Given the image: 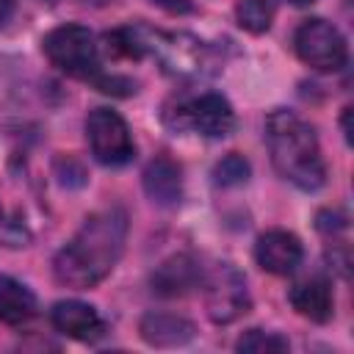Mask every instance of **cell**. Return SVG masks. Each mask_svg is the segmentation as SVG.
Segmentation results:
<instances>
[{
  "label": "cell",
  "instance_id": "3",
  "mask_svg": "<svg viewBox=\"0 0 354 354\" xmlns=\"http://www.w3.org/2000/svg\"><path fill=\"white\" fill-rule=\"evenodd\" d=\"M266 144L274 169L301 191H315L326 180V163L315 130L293 111L277 108L266 119Z\"/></svg>",
  "mask_w": 354,
  "mask_h": 354
},
{
  "label": "cell",
  "instance_id": "4",
  "mask_svg": "<svg viewBox=\"0 0 354 354\" xmlns=\"http://www.w3.org/2000/svg\"><path fill=\"white\" fill-rule=\"evenodd\" d=\"M44 55L55 69H61L69 77L100 83L102 80V66H100V44L94 33L83 25H61L50 30L41 41Z\"/></svg>",
  "mask_w": 354,
  "mask_h": 354
},
{
  "label": "cell",
  "instance_id": "5",
  "mask_svg": "<svg viewBox=\"0 0 354 354\" xmlns=\"http://www.w3.org/2000/svg\"><path fill=\"white\" fill-rule=\"evenodd\" d=\"M293 47H296V55L318 72H337L348 61V47L343 33L326 19L301 22L293 36Z\"/></svg>",
  "mask_w": 354,
  "mask_h": 354
},
{
  "label": "cell",
  "instance_id": "22",
  "mask_svg": "<svg viewBox=\"0 0 354 354\" xmlns=\"http://www.w3.org/2000/svg\"><path fill=\"white\" fill-rule=\"evenodd\" d=\"M288 3H293V6H313L315 0H288Z\"/></svg>",
  "mask_w": 354,
  "mask_h": 354
},
{
  "label": "cell",
  "instance_id": "12",
  "mask_svg": "<svg viewBox=\"0 0 354 354\" xmlns=\"http://www.w3.org/2000/svg\"><path fill=\"white\" fill-rule=\"evenodd\" d=\"M144 191L155 205H163V207L177 205L183 196L180 166L166 155H158L155 160H149L144 169Z\"/></svg>",
  "mask_w": 354,
  "mask_h": 354
},
{
  "label": "cell",
  "instance_id": "13",
  "mask_svg": "<svg viewBox=\"0 0 354 354\" xmlns=\"http://www.w3.org/2000/svg\"><path fill=\"white\" fill-rule=\"evenodd\" d=\"M141 337L149 343V346H158V348H171V346H183L194 337V324L183 315H174V313H147L141 318Z\"/></svg>",
  "mask_w": 354,
  "mask_h": 354
},
{
  "label": "cell",
  "instance_id": "10",
  "mask_svg": "<svg viewBox=\"0 0 354 354\" xmlns=\"http://www.w3.org/2000/svg\"><path fill=\"white\" fill-rule=\"evenodd\" d=\"M50 321H53V326L61 335H66L72 340H97L102 335V318H100V313L91 304L77 301V299L58 301L50 310Z\"/></svg>",
  "mask_w": 354,
  "mask_h": 354
},
{
  "label": "cell",
  "instance_id": "19",
  "mask_svg": "<svg viewBox=\"0 0 354 354\" xmlns=\"http://www.w3.org/2000/svg\"><path fill=\"white\" fill-rule=\"evenodd\" d=\"M25 241H28V230L17 218H11L3 210V205H0V243H6V246H25Z\"/></svg>",
  "mask_w": 354,
  "mask_h": 354
},
{
  "label": "cell",
  "instance_id": "17",
  "mask_svg": "<svg viewBox=\"0 0 354 354\" xmlns=\"http://www.w3.org/2000/svg\"><path fill=\"white\" fill-rule=\"evenodd\" d=\"M213 177H216V185H224V188L241 185V183L249 180V160L243 155H238V152H230L216 163Z\"/></svg>",
  "mask_w": 354,
  "mask_h": 354
},
{
  "label": "cell",
  "instance_id": "15",
  "mask_svg": "<svg viewBox=\"0 0 354 354\" xmlns=\"http://www.w3.org/2000/svg\"><path fill=\"white\" fill-rule=\"evenodd\" d=\"M39 304L28 285L14 277H0V321L8 326L28 324L36 315Z\"/></svg>",
  "mask_w": 354,
  "mask_h": 354
},
{
  "label": "cell",
  "instance_id": "18",
  "mask_svg": "<svg viewBox=\"0 0 354 354\" xmlns=\"http://www.w3.org/2000/svg\"><path fill=\"white\" fill-rule=\"evenodd\" d=\"M238 351H252V354H271V351H288V340L277 332H263V329H249L238 346Z\"/></svg>",
  "mask_w": 354,
  "mask_h": 354
},
{
  "label": "cell",
  "instance_id": "11",
  "mask_svg": "<svg viewBox=\"0 0 354 354\" xmlns=\"http://www.w3.org/2000/svg\"><path fill=\"white\" fill-rule=\"evenodd\" d=\"M196 285H202V268L191 254H174L152 274V290L160 296H183Z\"/></svg>",
  "mask_w": 354,
  "mask_h": 354
},
{
  "label": "cell",
  "instance_id": "8",
  "mask_svg": "<svg viewBox=\"0 0 354 354\" xmlns=\"http://www.w3.org/2000/svg\"><path fill=\"white\" fill-rule=\"evenodd\" d=\"M174 127H191L205 138H224L235 127V111L221 94H202L177 108Z\"/></svg>",
  "mask_w": 354,
  "mask_h": 354
},
{
  "label": "cell",
  "instance_id": "2",
  "mask_svg": "<svg viewBox=\"0 0 354 354\" xmlns=\"http://www.w3.org/2000/svg\"><path fill=\"white\" fill-rule=\"evenodd\" d=\"M108 53L116 58H155L174 77H205L218 69L216 50L191 33L158 30L149 25L119 28L105 36Z\"/></svg>",
  "mask_w": 354,
  "mask_h": 354
},
{
  "label": "cell",
  "instance_id": "21",
  "mask_svg": "<svg viewBox=\"0 0 354 354\" xmlns=\"http://www.w3.org/2000/svg\"><path fill=\"white\" fill-rule=\"evenodd\" d=\"M11 6H14V0H0V25L8 19V14H11Z\"/></svg>",
  "mask_w": 354,
  "mask_h": 354
},
{
  "label": "cell",
  "instance_id": "20",
  "mask_svg": "<svg viewBox=\"0 0 354 354\" xmlns=\"http://www.w3.org/2000/svg\"><path fill=\"white\" fill-rule=\"evenodd\" d=\"M149 3H155L158 8H163V11H169V14H188V11L194 8L191 0H149Z\"/></svg>",
  "mask_w": 354,
  "mask_h": 354
},
{
  "label": "cell",
  "instance_id": "9",
  "mask_svg": "<svg viewBox=\"0 0 354 354\" xmlns=\"http://www.w3.org/2000/svg\"><path fill=\"white\" fill-rule=\"evenodd\" d=\"M301 257H304L301 241L288 230H268L254 243L257 266L266 268L268 274H277V277H285V274L296 271Z\"/></svg>",
  "mask_w": 354,
  "mask_h": 354
},
{
  "label": "cell",
  "instance_id": "16",
  "mask_svg": "<svg viewBox=\"0 0 354 354\" xmlns=\"http://www.w3.org/2000/svg\"><path fill=\"white\" fill-rule=\"evenodd\" d=\"M235 19L249 33H266L274 19V8L268 0H238L235 3Z\"/></svg>",
  "mask_w": 354,
  "mask_h": 354
},
{
  "label": "cell",
  "instance_id": "14",
  "mask_svg": "<svg viewBox=\"0 0 354 354\" xmlns=\"http://www.w3.org/2000/svg\"><path fill=\"white\" fill-rule=\"evenodd\" d=\"M288 299H290V304H293V310L299 315H304L310 321H318V324L329 321L332 304H335L332 301V288H329V282L324 277H307V279L296 282L290 288Z\"/></svg>",
  "mask_w": 354,
  "mask_h": 354
},
{
  "label": "cell",
  "instance_id": "1",
  "mask_svg": "<svg viewBox=\"0 0 354 354\" xmlns=\"http://www.w3.org/2000/svg\"><path fill=\"white\" fill-rule=\"evenodd\" d=\"M127 241V213L122 207H105L91 213L72 241L55 254L53 274L66 288H94L119 263Z\"/></svg>",
  "mask_w": 354,
  "mask_h": 354
},
{
  "label": "cell",
  "instance_id": "7",
  "mask_svg": "<svg viewBox=\"0 0 354 354\" xmlns=\"http://www.w3.org/2000/svg\"><path fill=\"white\" fill-rule=\"evenodd\" d=\"M205 307L216 324H230L249 310V293L243 277L232 266H218L213 274L202 277Z\"/></svg>",
  "mask_w": 354,
  "mask_h": 354
},
{
  "label": "cell",
  "instance_id": "6",
  "mask_svg": "<svg viewBox=\"0 0 354 354\" xmlns=\"http://www.w3.org/2000/svg\"><path fill=\"white\" fill-rule=\"evenodd\" d=\"M86 138L91 155L105 166H124L136 155L127 122L111 108H94L86 119Z\"/></svg>",
  "mask_w": 354,
  "mask_h": 354
}]
</instances>
